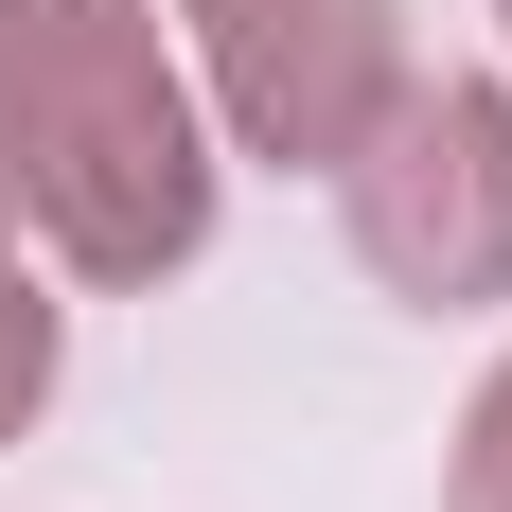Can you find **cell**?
Here are the masks:
<instances>
[{
    "mask_svg": "<svg viewBox=\"0 0 512 512\" xmlns=\"http://www.w3.org/2000/svg\"><path fill=\"white\" fill-rule=\"evenodd\" d=\"M230 212L177 18L159 0H0V230L71 301H159Z\"/></svg>",
    "mask_w": 512,
    "mask_h": 512,
    "instance_id": "6da1fadb",
    "label": "cell"
},
{
    "mask_svg": "<svg viewBox=\"0 0 512 512\" xmlns=\"http://www.w3.org/2000/svg\"><path fill=\"white\" fill-rule=\"evenodd\" d=\"M336 248L407 318H495L512 301V71H389L354 142H336Z\"/></svg>",
    "mask_w": 512,
    "mask_h": 512,
    "instance_id": "7a4b0ae2",
    "label": "cell"
},
{
    "mask_svg": "<svg viewBox=\"0 0 512 512\" xmlns=\"http://www.w3.org/2000/svg\"><path fill=\"white\" fill-rule=\"evenodd\" d=\"M159 18H177L212 142L265 159V177H336V142L407 71V0H159Z\"/></svg>",
    "mask_w": 512,
    "mask_h": 512,
    "instance_id": "3957f363",
    "label": "cell"
},
{
    "mask_svg": "<svg viewBox=\"0 0 512 512\" xmlns=\"http://www.w3.org/2000/svg\"><path fill=\"white\" fill-rule=\"evenodd\" d=\"M53 389H71V301H53V265L0 230V442H36Z\"/></svg>",
    "mask_w": 512,
    "mask_h": 512,
    "instance_id": "277c9868",
    "label": "cell"
},
{
    "mask_svg": "<svg viewBox=\"0 0 512 512\" xmlns=\"http://www.w3.org/2000/svg\"><path fill=\"white\" fill-rule=\"evenodd\" d=\"M442 512H512V354L460 389V442H442Z\"/></svg>",
    "mask_w": 512,
    "mask_h": 512,
    "instance_id": "5b68a950",
    "label": "cell"
},
{
    "mask_svg": "<svg viewBox=\"0 0 512 512\" xmlns=\"http://www.w3.org/2000/svg\"><path fill=\"white\" fill-rule=\"evenodd\" d=\"M495 36H512V0H495Z\"/></svg>",
    "mask_w": 512,
    "mask_h": 512,
    "instance_id": "8992f818",
    "label": "cell"
}]
</instances>
